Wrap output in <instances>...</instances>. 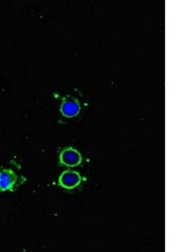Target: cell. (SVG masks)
<instances>
[{"mask_svg": "<svg viewBox=\"0 0 189 252\" xmlns=\"http://www.w3.org/2000/svg\"><path fill=\"white\" fill-rule=\"evenodd\" d=\"M26 182V178L20 176L10 168L0 170V193L6 191L15 192Z\"/></svg>", "mask_w": 189, "mask_h": 252, "instance_id": "cell-1", "label": "cell"}, {"mask_svg": "<svg viewBox=\"0 0 189 252\" xmlns=\"http://www.w3.org/2000/svg\"><path fill=\"white\" fill-rule=\"evenodd\" d=\"M60 161L63 165L75 167L82 163V157L77 150L69 147L63 150L61 153Z\"/></svg>", "mask_w": 189, "mask_h": 252, "instance_id": "cell-2", "label": "cell"}, {"mask_svg": "<svg viewBox=\"0 0 189 252\" xmlns=\"http://www.w3.org/2000/svg\"><path fill=\"white\" fill-rule=\"evenodd\" d=\"M81 182L82 177L80 173L76 171H64L59 178V185L68 190L76 188L80 185Z\"/></svg>", "mask_w": 189, "mask_h": 252, "instance_id": "cell-3", "label": "cell"}, {"mask_svg": "<svg viewBox=\"0 0 189 252\" xmlns=\"http://www.w3.org/2000/svg\"><path fill=\"white\" fill-rule=\"evenodd\" d=\"M80 105L75 98L68 97L63 100L61 105L60 110L66 118H73L80 113Z\"/></svg>", "mask_w": 189, "mask_h": 252, "instance_id": "cell-4", "label": "cell"}, {"mask_svg": "<svg viewBox=\"0 0 189 252\" xmlns=\"http://www.w3.org/2000/svg\"><path fill=\"white\" fill-rule=\"evenodd\" d=\"M0 170H1V169H0Z\"/></svg>", "mask_w": 189, "mask_h": 252, "instance_id": "cell-5", "label": "cell"}]
</instances>
